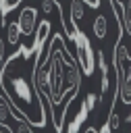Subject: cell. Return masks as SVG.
I'll return each instance as SVG.
<instances>
[{
    "label": "cell",
    "instance_id": "1",
    "mask_svg": "<svg viewBox=\"0 0 131 133\" xmlns=\"http://www.w3.org/2000/svg\"><path fill=\"white\" fill-rule=\"evenodd\" d=\"M40 48L19 46L0 69V91L10 104L12 112L29 123L31 127H46L48 102L42 98L35 85V66L40 58Z\"/></svg>",
    "mask_w": 131,
    "mask_h": 133
},
{
    "label": "cell",
    "instance_id": "2",
    "mask_svg": "<svg viewBox=\"0 0 131 133\" xmlns=\"http://www.w3.org/2000/svg\"><path fill=\"white\" fill-rule=\"evenodd\" d=\"M48 77H50V112L52 127L56 133H62L64 116L71 108L73 98L79 94L81 69L64 44L62 33H52L48 48Z\"/></svg>",
    "mask_w": 131,
    "mask_h": 133
},
{
    "label": "cell",
    "instance_id": "3",
    "mask_svg": "<svg viewBox=\"0 0 131 133\" xmlns=\"http://www.w3.org/2000/svg\"><path fill=\"white\" fill-rule=\"evenodd\" d=\"M123 33L114 39L112 50V64H114V81H116V96L123 102V106L131 108V48L123 44Z\"/></svg>",
    "mask_w": 131,
    "mask_h": 133
},
{
    "label": "cell",
    "instance_id": "4",
    "mask_svg": "<svg viewBox=\"0 0 131 133\" xmlns=\"http://www.w3.org/2000/svg\"><path fill=\"white\" fill-rule=\"evenodd\" d=\"M71 42L75 44V60L81 69V75L91 77L96 71V50L91 48L87 35L79 27H71Z\"/></svg>",
    "mask_w": 131,
    "mask_h": 133
},
{
    "label": "cell",
    "instance_id": "5",
    "mask_svg": "<svg viewBox=\"0 0 131 133\" xmlns=\"http://www.w3.org/2000/svg\"><path fill=\"white\" fill-rule=\"evenodd\" d=\"M17 23L21 27V33L25 37H29L31 42H35V33H37L40 23H37V8L33 4H27V6L21 8V12L17 17Z\"/></svg>",
    "mask_w": 131,
    "mask_h": 133
},
{
    "label": "cell",
    "instance_id": "6",
    "mask_svg": "<svg viewBox=\"0 0 131 133\" xmlns=\"http://www.w3.org/2000/svg\"><path fill=\"white\" fill-rule=\"evenodd\" d=\"M87 114H89V110H87V106H85V102H81V106H79V110L75 112V116L67 123V127L62 129V133H79V129H81V123L87 118Z\"/></svg>",
    "mask_w": 131,
    "mask_h": 133
},
{
    "label": "cell",
    "instance_id": "7",
    "mask_svg": "<svg viewBox=\"0 0 131 133\" xmlns=\"http://www.w3.org/2000/svg\"><path fill=\"white\" fill-rule=\"evenodd\" d=\"M91 33H94L96 39H104V37H106V33H108V19H106V15H98V17L94 19V23H91Z\"/></svg>",
    "mask_w": 131,
    "mask_h": 133
},
{
    "label": "cell",
    "instance_id": "8",
    "mask_svg": "<svg viewBox=\"0 0 131 133\" xmlns=\"http://www.w3.org/2000/svg\"><path fill=\"white\" fill-rule=\"evenodd\" d=\"M21 35H23V33H21L19 23H17V21H8V23H6V42H8L12 48H15V46L19 48V46H21Z\"/></svg>",
    "mask_w": 131,
    "mask_h": 133
},
{
    "label": "cell",
    "instance_id": "9",
    "mask_svg": "<svg viewBox=\"0 0 131 133\" xmlns=\"http://www.w3.org/2000/svg\"><path fill=\"white\" fill-rule=\"evenodd\" d=\"M121 23L125 35H131V0H125L121 6Z\"/></svg>",
    "mask_w": 131,
    "mask_h": 133
},
{
    "label": "cell",
    "instance_id": "10",
    "mask_svg": "<svg viewBox=\"0 0 131 133\" xmlns=\"http://www.w3.org/2000/svg\"><path fill=\"white\" fill-rule=\"evenodd\" d=\"M83 6L85 0H71V27H77V23L83 19Z\"/></svg>",
    "mask_w": 131,
    "mask_h": 133
},
{
    "label": "cell",
    "instance_id": "11",
    "mask_svg": "<svg viewBox=\"0 0 131 133\" xmlns=\"http://www.w3.org/2000/svg\"><path fill=\"white\" fill-rule=\"evenodd\" d=\"M40 4H42V12H44V17H50L52 12H58V15L64 12V10H62V4H60L58 0H40Z\"/></svg>",
    "mask_w": 131,
    "mask_h": 133
},
{
    "label": "cell",
    "instance_id": "12",
    "mask_svg": "<svg viewBox=\"0 0 131 133\" xmlns=\"http://www.w3.org/2000/svg\"><path fill=\"white\" fill-rule=\"evenodd\" d=\"M21 0H0V23L6 27V15L19 4Z\"/></svg>",
    "mask_w": 131,
    "mask_h": 133
},
{
    "label": "cell",
    "instance_id": "13",
    "mask_svg": "<svg viewBox=\"0 0 131 133\" xmlns=\"http://www.w3.org/2000/svg\"><path fill=\"white\" fill-rule=\"evenodd\" d=\"M12 133H35V131H33V127H31L29 123H25L23 118L15 116V127H12Z\"/></svg>",
    "mask_w": 131,
    "mask_h": 133
},
{
    "label": "cell",
    "instance_id": "14",
    "mask_svg": "<svg viewBox=\"0 0 131 133\" xmlns=\"http://www.w3.org/2000/svg\"><path fill=\"white\" fill-rule=\"evenodd\" d=\"M85 106H87V110L91 112L94 108H96V104H100V94H96V91H89L87 96H85Z\"/></svg>",
    "mask_w": 131,
    "mask_h": 133
},
{
    "label": "cell",
    "instance_id": "15",
    "mask_svg": "<svg viewBox=\"0 0 131 133\" xmlns=\"http://www.w3.org/2000/svg\"><path fill=\"white\" fill-rule=\"evenodd\" d=\"M108 129H110V133H114L116 129H119V125H121V118H119V114L114 112V110H110V114H108Z\"/></svg>",
    "mask_w": 131,
    "mask_h": 133
},
{
    "label": "cell",
    "instance_id": "16",
    "mask_svg": "<svg viewBox=\"0 0 131 133\" xmlns=\"http://www.w3.org/2000/svg\"><path fill=\"white\" fill-rule=\"evenodd\" d=\"M83 133H100V131H96V129H94V127H89V129H85V131H83Z\"/></svg>",
    "mask_w": 131,
    "mask_h": 133
},
{
    "label": "cell",
    "instance_id": "17",
    "mask_svg": "<svg viewBox=\"0 0 131 133\" xmlns=\"http://www.w3.org/2000/svg\"><path fill=\"white\" fill-rule=\"evenodd\" d=\"M0 133H8V131H6V129H0Z\"/></svg>",
    "mask_w": 131,
    "mask_h": 133
},
{
    "label": "cell",
    "instance_id": "18",
    "mask_svg": "<svg viewBox=\"0 0 131 133\" xmlns=\"http://www.w3.org/2000/svg\"><path fill=\"white\" fill-rule=\"evenodd\" d=\"M127 121H129V123H131V116H129V118H127Z\"/></svg>",
    "mask_w": 131,
    "mask_h": 133
}]
</instances>
